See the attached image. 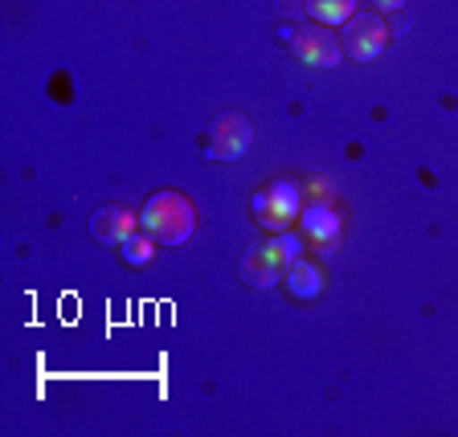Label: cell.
<instances>
[{
  "label": "cell",
  "instance_id": "6da1fadb",
  "mask_svg": "<svg viewBox=\"0 0 458 437\" xmlns=\"http://www.w3.org/2000/svg\"><path fill=\"white\" fill-rule=\"evenodd\" d=\"M140 229L152 233L160 246H184V241L197 233V209H192V200L184 197V192L164 189L143 205Z\"/></svg>",
  "mask_w": 458,
  "mask_h": 437
},
{
  "label": "cell",
  "instance_id": "4fadbf2b",
  "mask_svg": "<svg viewBox=\"0 0 458 437\" xmlns=\"http://www.w3.org/2000/svg\"><path fill=\"white\" fill-rule=\"evenodd\" d=\"M303 189H307V197H311V200H332L335 184L327 181V176H307V184H303Z\"/></svg>",
  "mask_w": 458,
  "mask_h": 437
},
{
  "label": "cell",
  "instance_id": "7a4b0ae2",
  "mask_svg": "<svg viewBox=\"0 0 458 437\" xmlns=\"http://www.w3.org/2000/svg\"><path fill=\"white\" fill-rule=\"evenodd\" d=\"M307 205V189L299 181H275L267 184V189H258L254 200H250V209H254L258 225L275 229V233H283V229H291L299 221V213H303Z\"/></svg>",
  "mask_w": 458,
  "mask_h": 437
},
{
  "label": "cell",
  "instance_id": "8fae6325",
  "mask_svg": "<svg viewBox=\"0 0 458 437\" xmlns=\"http://www.w3.org/2000/svg\"><path fill=\"white\" fill-rule=\"evenodd\" d=\"M307 13H311L319 25L335 29L356 17V0H307Z\"/></svg>",
  "mask_w": 458,
  "mask_h": 437
},
{
  "label": "cell",
  "instance_id": "277c9868",
  "mask_svg": "<svg viewBox=\"0 0 458 437\" xmlns=\"http://www.w3.org/2000/svg\"><path fill=\"white\" fill-rule=\"evenodd\" d=\"M299 229H303L307 238L324 249V254H332V249L340 246L344 217H340V209H335L332 200H311V197H307L303 213H299Z\"/></svg>",
  "mask_w": 458,
  "mask_h": 437
},
{
  "label": "cell",
  "instance_id": "5bb4252c",
  "mask_svg": "<svg viewBox=\"0 0 458 437\" xmlns=\"http://www.w3.org/2000/svg\"><path fill=\"white\" fill-rule=\"evenodd\" d=\"M381 13H397V9H405V0H372Z\"/></svg>",
  "mask_w": 458,
  "mask_h": 437
},
{
  "label": "cell",
  "instance_id": "8992f818",
  "mask_svg": "<svg viewBox=\"0 0 458 437\" xmlns=\"http://www.w3.org/2000/svg\"><path fill=\"white\" fill-rule=\"evenodd\" d=\"M291 46H295L299 62H303V66H315V70L340 66V54H344V46L335 41V33L327 25H303Z\"/></svg>",
  "mask_w": 458,
  "mask_h": 437
},
{
  "label": "cell",
  "instance_id": "5b68a950",
  "mask_svg": "<svg viewBox=\"0 0 458 437\" xmlns=\"http://www.w3.org/2000/svg\"><path fill=\"white\" fill-rule=\"evenodd\" d=\"M254 143V123L246 114H221L209 131V155L213 160H242Z\"/></svg>",
  "mask_w": 458,
  "mask_h": 437
},
{
  "label": "cell",
  "instance_id": "52a82bcc",
  "mask_svg": "<svg viewBox=\"0 0 458 437\" xmlns=\"http://www.w3.org/2000/svg\"><path fill=\"white\" fill-rule=\"evenodd\" d=\"M90 229H95V238L106 241V246H123L131 233H140V221H135V213L123 209V205H106V209L95 213Z\"/></svg>",
  "mask_w": 458,
  "mask_h": 437
},
{
  "label": "cell",
  "instance_id": "3957f363",
  "mask_svg": "<svg viewBox=\"0 0 458 437\" xmlns=\"http://www.w3.org/2000/svg\"><path fill=\"white\" fill-rule=\"evenodd\" d=\"M385 46H389V25H385L381 13H356L344 25V54L356 57V62H377Z\"/></svg>",
  "mask_w": 458,
  "mask_h": 437
},
{
  "label": "cell",
  "instance_id": "9c48e42d",
  "mask_svg": "<svg viewBox=\"0 0 458 437\" xmlns=\"http://www.w3.org/2000/svg\"><path fill=\"white\" fill-rule=\"evenodd\" d=\"M258 249H262V254H267L270 262H275V266H283V270H291L295 262H303V241H299L295 233H291V229H283V233L267 238Z\"/></svg>",
  "mask_w": 458,
  "mask_h": 437
},
{
  "label": "cell",
  "instance_id": "ba28073f",
  "mask_svg": "<svg viewBox=\"0 0 458 437\" xmlns=\"http://www.w3.org/2000/svg\"><path fill=\"white\" fill-rule=\"evenodd\" d=\"M286 290L299 298V303H311V298L324 295V270L315 262H295L286 270Z\"/></svg>",
  "mask_w": 458,
  "mask_h": 437
},
{
  "label": "cell",
  "instance_id": "7c38bea8",
  "mask_svg": "<svg viewBox=\"0 0 458 437\" xmlns=\"http://www.w3.org/2000/svg\"><path fill=\"white\" fill-rule=\"evenodd\" d=\"M152 257H156V238L152 233H131V238L123 241V262L127 266H135V270H143V266H152Z\"/></svg>",
  "mask_w": 458,
  "mask_h": 437
},
{
  "label": "cell",
  "instance_id": "30bf717a",
  "mask_svg": "<svg viewBox=\"0 0 458 437\" xmlns=\"http://www.w3.org/2000/svg\"><path fill=\"white\" fill-rule=\"evenodd\" d=\"M242 274H246V282H254V286H262V290H270V286H278L286 278V270L283 266H275L262 249H250L246 254V262H242Z\"/></svg>",
  "mask_w": 458,
  "mask_h": 437
}]
</instances>
